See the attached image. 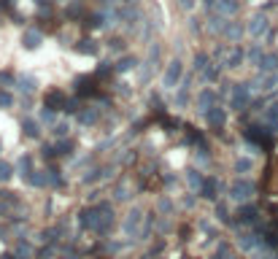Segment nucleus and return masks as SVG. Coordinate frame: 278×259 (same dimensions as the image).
<instances>
[{
    "mask_svg": "<svg viewBox=\"0 0 278 259\" xmlns=\"http://www.w3.org/2000/svg\"><path fill=\"white\" fill-rule=\"evenodd\" d=\"M68 124H65V122H57V124H51V132H54V135L57 138H62V135H68Z\"/></svg>",
    "mask_w": 278,
    "mask_h": 259,
    "instance_id": "obj_23",
    "label": "nucleus"
},
{
    "mask_svg": "<svg viewBox=\"0 0 278 259\" xmlns=\"http://www.w3.org/2000/svg\"><path fill=\"white\" fill-rule=\"evenodd\" d=\"M97 119H100V111L97 108H84L81 114H78V122L81 124H97Z\"/></svg>",
    "mask_w": 278,
    "mask_h": 259,
    "instance_id": "obj_12",
    "label": "nucleus"
},
{
    "mask_svg": "<svg viewBox=\"0 0 278 259\" xmlns=\"http://www.w3.org/2000/svg\"><path fill=\"white\" fill-rule=\"evenodd\" d=\"M3 259H14V257H11V254H5V257H3Z\"/></svg>",
    "mask_w": 278,
    "mask_h": 259,
    "instance_id": "obj_26",
    "label": "nucleus"
},
{
    "mask_svg": "<svg viewBox=\"0 0 278 259\" xmlns=\"http://www.w3.org/2000/svg\"><path fill=\"white\" fill-rule=\"evenodd\" d=\"M265 122H270V124H278V103H276V105H270V108L265 111Z\"/></svg>",
    "mask_w": 278,
    "mask_h": 259,
    "instance_id": "obj_22",
    "label": "nucleus"
},
{
    "mask_svg": "<svg viewBox=\"0 0 278 259\" xmlns=\"http://www.w3.org/2000/svg\"><path fill=\"white\" fill-rule=\"evenodd\" d=\"M238 219H241L243 224H251L257 219V208L254 205H246V208H241V214H238Z\"/></svg>",
    "mask_w": 278,
    "mask_h": 259,
    "instance_id": "obj_16",
    "label": "nucleus"
},
{
    "mask_svg": "<svg viewBox=\"0 0 278 259\" xmlns=\"http://www.w3.org/2000/svg\"><path fill=\"white\" fill-rule=\"evenodd\" d=\"M41 43H43V32L41 30H24L22 32V46L27 51H35Z\"/></svg>",
    "mask_w": 278,
    "mask_h": 259,
    "instance_id": "obj_6",
    "label": "nucleus"
},
{
    "mask_svg": "<svg viewBox=\"0 0 278 259\" xmlns=\"http://www.w3.org/2000/svg\"><path fill=\"white\" fill-rule=\"evenodd\" d=\"M251 168H254V162H251L249 157H243V159H238V162H235V170L238 173H249Z\"/></svg>",
    "mask_w": 278,
    "mask_h": 259,
    "instance_id": "obj_21",
    "label": "nucleus"
},
{
    "mask_svg": "<svg viewBox=\"0 0 278 259\" xmlns=\"http://www.w3.org/2000/svg\"><path fill=\"white\" fill-rule=\"evenodd\" d=\"M216 189H219V181H216V178H205L203 187H200V195L208 197V200H214V197H216Z\"/></svg>",
    "mask_w": 278,
    "mask_h": 259,
    "instance_id": "obj_9",
    "label": "nucleus"
},
{
    "mask_svg": "<svg viewBox=\"0 0 278 259\" xmlns=\"http://www.w3.org/2000/svg\"><path fill=\"white\" fill-rule=\"evenodd\" d=\"M216 103H219V95H216L214 89H203V92H197V108H200L203 114L211 108V105H216Z\"/></svg>",
    "mask_w": 278,
    "mask_h": 259,
    "instance_id": "obj_7",
    "label": "nucleus"
},
{
    "mask_svg": "<svg viewBox=\"0 0 278 259\" xmlns=\"http://www.w3.org/2000/svg\"><path fill=\"white\" fill-rule=\"evenodd\" d=\"M251 195H254V184L251 181H235L233 187H230V197L238 203H246Z\"/></svg>",
    "mask_w": 278,
    "mask_h": 259,
    "instance_id": "obj_4",
    "label": "nucleus"
},
{
    "mask_svg": "<svg viewBox=\"0 0 278 259\" xmlns=\"http://www.w3.org/2000/svg\"><path fill=\"white\" fill-rule=\"evenodd\" d=\"M203 181H205V178H203L197 170H189V187H192V189H200Z\"/></svg>",
    "mask_w": 278,
    "mask_h": 259,
    "instance_id": "obj_20",
    "label": "nucleus"
},
{
    "mask_svg": "<svg viewBox=\"0 0 278 259\" xmlns=\"http://www.w3.org/2000/svg\"><path fill=\"white\" fill-rule=\"evenodd\" d=\"M11 173H14V168H11L8 162H0V181H8Z\"/></svg>",
    "mask_w": 278,
    "mask_h": 259,
    "instance_id": "obj_24",
    "label": "nucleus"
},
{
    "mask_svg": "<svg viewBox=\"0 0 278 259\" xmlns=\"http://www.w3.org/2000/svg\"><path fill=\"white\" fill-rule=\"evenodd\" d=\"M38 119H41L43 124H54V108H49V105H43V111L38 114Z\"/></svg>",
    "mask_w": 278,
    "mask_h": 259,
    "instance_id": "obj_19",
    "label": "nucleus"
},
{
    "mask_svg": "<svg viewBox=\"0 0 278 259\" xmlns=\"http://www.w3.org/2000/svg\"><path fill=\"white\" fill-rule=\"evenodd\" d=\"M224 35H227L230 41H241V35H243L241 22H230V24H227V30H224Z\"/></svg>",
    "mask_w": 278,
    "mask_h": 259,
    "instance_id": "obj_14",
    "label": "nucleus"
},
{
    "mask_svg": "<svg viewBox=\"0 0 278 259\" xmlns=\"http://www.w3.org/2000/svg\"><path fill=\"white\" fill-rule=\"evenodd\" d=\"M138 227H141V211H132L130 219L124 222V232H127V235H132V232H135Z\"/></svg>",
    "mask_w": 278,
    "mask_h": 259,
    "instance_id": "obj_13",
    "label": "nucleus"
},
{
    "mask_svg": "<svg viewBox=\"0 0 278 259\" xmlns=\"http://www.w3.org/2000/svg\"><path fill=\"white\" fill-rule=\"evenodd\" d=\"M243 59H246V54H243V49H238V46H235V49L230 51V57L224 59L222 65H224V68H238V65H241Z\"/></svg>",
    "mask_w": 278,
    "mask_h": 259,
    "instance_id": "obj_10",
    "label": "nucleus"
},
{
    "mask_svg": "<svg viewBox=\"0 0 278 259\" xmlns=\"http://www.w3.org/2000/svg\"><path fill=\"white\" fill-rule=\"evenodd\" d=\"M130 68H138V59L135 57H122L116 65V73H127Z\"/></svg>",
    "mask_w": 278,
    "mask_h": 259,
    "instance_id": "obj_17",
    "label": "nucleus"
},
{
    "mask_svg": "<svg viewBox=\"0 0 278 259\" xmlns=\"http://www.w3.org/2000/svg\"><path fill=\"white\" fill-rule=\"evenodd\" d=\"M16 89L19 92H27V95H32V92L38 89V81L32 76H19L16 78Z\"/></svg>",
    "mask_w": 278,
    "mask_h": 259,
    "instance_id": "obj_8",
    "label": "nucleus"
},
{
    "mask_svg": "<svg viewBox=\"0 0 278 259\" xmlns=\"http://www.w3.org/2000/svg\"><path fill=\"white\" fill-rule=\"evenodd\" d=\"M216 8H219V14H224V16H233L238 11V0H216Z\"/></svg>",
    "mask_w": 278,
    "mask_h": 259,
    "instance_id": "obj_11",
    "label": "nucleus"
},
{
    "mask_svg": "<svg viewBox=\"0 0 278 259\" xmlns=\"http://www.w3.org/2000/svg\"><path fill=\"white\" fill-rule=\"evenodd\" d=\"M178 5H181V8H192V5H195V0H178Z\"/></svg>",
    "mask_w": 278,
    "mask_h": 259,
    "instance_id": "obj_25",
    "label": "nucleus"
},
{
    "mask_svg": "<svg viewBox=\"0 0 278 259\" xmlns=\"http://www.w3.org/2000/svg\"><path fill=\"white\" fill-rule=\"evenodd\" d=\"M208 65H211V62H208V54H205V51L195 54V70H200V73H203L205 68H208Z\"/></svg>",
    "mask_w": 278,
    "mask_h": 259,
    "instance_id": "obj_18",
    "label": "nucleus"
},
{
    "mask_svg": "<svg viewBox=\"0 0 278 259\" xmlns=\"http://www.w3.org/2000/svg\"><path fill=\"white\" fill-rule=\"evenodd\" d=\"M246 30H249L251 38H262L265 32H268V16H265V14H254Z\"/></svg>",
    "mask_w": 278,
    "mask_h": 259,
    "instance_id": "obj_5",
    "label": "nucleus"
},
{
    "mask_svg": "<svg viewBox=\"0 0 278 259\" xmlns=\"http://www.w3.org/2000/svg\"><path fill=\"white\" fill-rule=\"evenodd\" d=\"M203 116H205V122H208V127H214V130H222V127H224V122H227V114H224V108H222L219 103L211 105V108L205 111Z\"/></svg>",
    "mask_w": 278,
    "mask_h": 259,
    "instance_id": "obj_3",
    "label": "nucleus"
},
{
    "mask_svg": "<svg viewBox=\"0 0 278 259\" xmlns=\"http://www.w3.org/2000/svg\"><path fill=\"white\" fill-rule=\"evenodd\" d=\"M22 130H24V135H27V138H38V135H41L35 119H24V122H22Z\"/></svg>",
    "mask_w": 278,
    "mask_h": 259,
    "instance_id": "obj_15",
    "label": "nucleus"
},
{
    "mask_svg": "<svg viewBox=\"0 0 278 259\" xmlns=\"http://www.w3.org/2000/svg\"><path fill=\"white\" fill-rule=\"evenodd\" d=\"M181 81H184V62L176 57V59H170L162 73V89H176Z\"/></svg>",
    "mask_w": 278,
    "mask_h": 259,
    "instance_id": "obj_1",
    "label": "nucleus"
},
{
    "mask_svg": "<svg viewBox=\"0 0 278 259\" xmlns=\"http://www.w3.org/2000/svg\"><path fill=\"white\" fill-rule=\"evenodd\" d=\"M249 100H251V86L249 84H235L233 86V100H230V105H233V108H246L249 105Z\"/></svg>",
    "mask_w": 278,
    "mask_h": 259,
    "instance_id": "obj_2",
    "label": "nucleus"
}]
</instances>
